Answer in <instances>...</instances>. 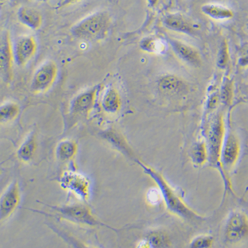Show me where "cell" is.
Segmentation results:
<instances>
[{
  "instance_id": "7402d4cb",
  "label": "cell",
  "mask_w": 248,
  "mask_h": 248,
  "mask_svg": "<svg viewBox=\"0 0 248 248\" xmlns=\"http://www.w3.org/2000/svg\"><path fill=\"white\" fill-rule=\"evenodd\" d=\"M20 108L16 103L8 102L2 105L0 108V121L7 123L15 120L19 114Z\"/></svg>"
},
{
  "instance_id": "ffe728a7",
  "label": "cell",
  "mask_w": 248,
  "mask_h": 248,
  "mask_svg": "<svg viewBox=\"0 0 248 248\" xmlns=\"http://www.w3.org/2000/svg\"><path fill=\"white\" fill-rule=\"evenodd\" d=\"M37 148L36 137L35 133H31L20 146L17 156L20 160L28 163L32 159Z\"/></svg>"
},
{
  "instance_id": "7a4b0ae2",
  "label": "cell",
  "mask_w": 248,
  "mask_h": 248,
  "mask_svg": "<svg viewBox=\"0 0 248 248\" xmlns=\"http://www.w3.org/2000/svg\"><path fill=\"white\" fill-rule=\"evenodd\" d=\"M110 16L106 12H99L88 16L72 28V34L77 38L97 41L105 38L110 27Z\"/></svg>"
},
{
  "instance_id": "f1b7e54d",
  "label": "cell",
  "mask_w": 248,
  "mask_h": 248,
  "mask_svg": "<svg viewBox=\"0 0 248 248\" xmlns=\"http://www.w3.org/2000/svg\"><path fill=\"white\" fill-rule=\"evenodd\" d=\"M232 83L230 80L225 81L222 90V98L227 105L232 103L233 97V88Z\"/></svg>"
},
{
  "instance_id": "1f68e13d",
  "label": "cell",
  "mask_w": 248,
  "mask_h": 248,
  "mask_svg": "<svg viewBox=\"0 0 248 248\" xmlns=\"http://www.w3.org/2000/svg\"><path fill=\"white\" fill-rule=\"evenodd\" d=\"M150 7L155 8L158 5L159 0H147Z\"/></svg>"
},
{
  "instance_id": "484cf974",
  "label": "cell",
  "mask_w": 248,
  "mask_h": 248,
  "mask_svg": "<svg viewBox=\"0 0 248 248\" xmlns=\"http://www.w3.org/2000/svg\"><path fill=\"white\" fill-rule=\"evenodd\" d=\"M146 198L148 202L154 206L159 205L163 201L162 195L158 187L150 188L148 190Z\"/></svg>"
},
{
  "instance_id": "4dcf8cb0",
  "label": "cell",
  "mask_w": 248,
  "mask_h": 248,
  "mask_svg": "<svg viewBox=\"0 0 248 248\" xmlns=\"http://www.w3.org/2000/svg\"><path fill=\"white\" fill-rule=\"evenodd\" d=\"M219 101L218 96L216 94H214L210 97L209 101H208L207 108L208 109L211 110L214 109L218 105Z\"/></svg>"
},
{
  "instance_id": "ba28073f",
  "label": "cell",
  "mask_w": 248,
  "mask_h": 248,
  "mask_svg": "<svg viewBox=\"0 0 248 248\" xmlns=\"http://www.w3.org/2000/svg\"><path fill=\"white\" fill-rule=\"evenodd\" d=\"M15 62L14 51L10 33L4 31L0 41V71L4 82L11 83L13 79V66Z\"/></svg>"
},
{
  "instance_id": "7c38bea8",
  "label": "cell",
  "mask_w": 248,
  "mask_h": 248,
  "mask_svg": "<svg viewBox=\"0 0 248 248\" xmlns=\"http://www.w3.org/2000/svg\"><path fill=\"white\" fill-rule=\"evenodd\" d=\"M164 23L168 29L187 34H194L196 31L193 23L179 13L168 14L164 19Z\"/></svg>"
},
{
  "instance_id": "8fae6325",
  "label": "cell",
  "mask_w": 248,
  "mask_h": 248,
  "mask_svg": "<svg viewBox=\"0 0 248 248\" xmlns=\"http://www.w3.org/2000/svg\"><path fill=\"white\" fill-rule=\"evenodd\" d=\"M37 50L36 40L31 35L17 39L13 46L15 62L19 66H25L34 58Z\"/></svg>"
},
{
  "instance_id": "d6a6232c",
  "label": "cell",
  "mask_w": 248,
  "mask_h": 248,
  "mask_svg": "<svg viewBox=\"0 0 248 248\" xmlns=\"http://www.w3.org/2000/svg\"><path fill=\"white\" fill-rule=\"evenodd\" d=\"M79 0H63L62 1L61 5L62 6H66L68 5V4H73L74 3H76V2L78 1Z\"/></svg>"
},
{
  "instance_id": "9c48e42d",
  "label": "cell",
  "mask_w": 248,
  "mask_h": 248,
  "mask_svg": "<svg viewBox=\"0 0 248 248\" xmlns=\"http://www.w3.org/2000/svg\"><path fill=\"white\" fill-rule=\"evenodd\" d=\"M240 152L241 145L238 137L234 132H226L220 157L222 170L232 169L240 158Z\"/></svg>"
},
{
  "instance_id": "9a60e30c",
  "label": "cell",
  "mask_w": 248,
  "mask_h": 248,
  "mask_svg": "<svg viewBox=\"0 0 248 248\" xmlns=\"http://www.w3.org/2000/svg\"><path fill=\"white\" fill-rule=\"evenodd\" d=\"M159 89L168 94H176L183 92L186 87L185 81L174 75H165L159 79Z\"/></svg>"
},
{
  "instance_id": "30bf717a",
  "label": "cell",
  "mask_w": 248,
  "mask_h": 248,
  "mask_svg": "<svg viewBox=\"0 0 248 248\" xmlns=\"http://www.w3.org/2000/svg\"><path fill=\"white\" fill-rule=\"evenodd\" d=\"M20 202V190L18 183L13 181L6 188L0 200V221L7 220L14 213Z\"/></svg>"
},
{
  "instance_id": "4fadbf2b",
  "label": "cell",
  "mask_w": 248,
  "mask_h": 248,
  "mask_svg": "<svg viewBox=\"0 0 248 248\" xmlns=\"http://www.w3.org/2000/svg\"><path fill=\"white\" fill-rule=\"evenodd\" d=\"M97 91L98 88L95 87L78 95L72 102V111L74 114H84L89 111L94 105Z\"/></svg>"
},
{
  "instance_id": "44dd1931",
  "label": "cell",
  "mask_w": 248,
  "mask_h": 248,
  "mask_svg": "<svg viewBox=\"0 0 248 248\" xmlns=\"http://www.w3.org/2000/svg\"><path fill=\"white\" fill-rule=\"evenodd\" d=\"M141 49L155 54H163L167 49V44L162 39L155 37L144 38L140 43Z\"/></svg>"
},
{
  "instance_id": "6da1fadb",
  "label": "cell",
  "mask_w": 248,
  "mask_h": 248,
  "mask_svg": "<svg viewBox=\"0 0 248 248\" xmlns=\"http://www.w3.org/2000/svg\"><path fill=\"white\" fill-rule=\"evenodd\" d=\"M137 163L143 168L144 172L151 177L153 180L156 183L157 187L160 190L162 195L163 200L165 202L168 209L172 214L186 220L196 221L202 220L200 216L195 213L184 202L178 194L175 191L173 188L170 187L162 175L152 168L148 167L140 161H137Z\"/></svg>"
},
{
  "instance_id": "5b68a950",
  "label": "cell",
  "mask_w": 248,
  "mask_h": 248,
  "mask_svg": "<svg viewBox=\"0 0 248 248\" xmlns=\"http://www.w3.org/2000/svg\"><path fill=\"white\" fill-rule=\"evenodd\" d=\"M51 207L58 212L63 218L74 222L91 226V227L104 226V227L110 228L109 226L97 220L93 214L90 208L83 203H73V204L60 206V207L54 206Z\"/></svg>"
},
{
  "instance_id": "cb8c5ba5",
  "label": "cell",
  "mask_w": 248,
  "mask_h": 248,
  "mask_svg": "<svg viewBox=\"0 0 248 248\" xmlns=\"http://www.w3.org/2000/svg\"><path fill=\"white\" fill-rule=\"evenodd\" d=\"M103 136L104 138L107 140L108 142L111 143V145H114L115 147L118 148L124 154L129 155L130 157L132 156L130 154L131 152H130V148L126 143L125 140L118 133L109 130V131L105 132L103 134Z\"/></svg>"
},
{
  "instance_id": "4316f807",
  "label": "cell",
  "mask_w": 248,
  "mask_h": 248,
  "mask_svg": "<svg viewBox=\"0 0 248 248\" xmlns=\"http://www.w3.org/2000/svg\"><path fill=\"white\" fill-rule=\"evenodd\" d=\"M229 50L227 42L223 41L221 44L219 52L218 64L221 68H225L229 61Z\"/></svg>"
},
{
  "instance_id": "8992f818",
  "label": "cell",
  "mask_w": 248,
  "mask_h": 248,
  "mask_svg": "<svg viewBox=\"0 0 248 248\" xmlns=\"http://www.w3.org/2000/svg\"><path fill=\"white\" fill-rule=\"evenodd\" d=\"M58 72V66L54 61H46L40 66L31 83L32 92L35 94H41L49 90L56 80Z\"/></svg>"
},
{
  "instance_id": "3957f363",
  "label": "cell",
  "mask_w": 248,
  "mask_h": 248,
  "mask_svg": "<svg viewBox=\"0 0 248 248\" xmlns=\"http://www.w3.org/2000/svg\"><path fill=\"white\" fill-rule=\"evenodd\" d=\"M209 159L212 165L221 167V152L226 134L224 121L221 113H217L210 121L205 130Z\"/></svg>"
},
{
  "instance_id": "277c9868",
  "label": "cell",
  "mask_w": 248,
  "mask_h": 248,
  "mask_svg": "<svg viewBox=\"0 0 248 248\" xmlns=\"http://www.w3.org/2000/svg\"><path fill=\"white\" fill-rule=\"evenodd\" d=\"M224 237L229 244H238L248 237V216L241 210L230 212L225 225Z\"/></svg>"
},
{
  "instance_id": "e0dca14e",
  "label": "cell",
  "mask_w": 248,
  "mask_h": 248,
  "mask_svg": "<svg viewBox=\"0 0 248 248\" xmlns=\"http://www.w3.org/2000/svg\"><path fill=\"white\" fill-rule=\"evenodd\" d=\"M18 17L22 23L33 30H38L43 25V16L39 11L34 8L30 7L20 8Z\"/></svg>"
},
{
  "instance_id": "603a6c76",
  "label": "cell",
  "mask_w": 248,
  "mask_h": 248,
  "mask_svg": "<svg viewBox=\"0 0 248 248\" xmlns=\"http://www.w3.org/2000/svg\"><path fill=\"white\" fill-rule=\"evenodd\" d=\"M190 156L194 163L197 165H202L209 159L207 144L205 141H199L195 143L190 152Z\"/></svg>"
},
{
  "instance_id": "ac0fdd59",
  "label": "cell",
  "mask_w": 248,
  "mask_h": 248,
  "mask_svg": "<svg viewBox=\"0 0 248 248\" xmlns=\"http://www.w3.org/2000/svg\"><path fill=\"white\" fill-rule=\"evenodd\" d=\"M78 152V144L74 140L65 139L60 141L56 148V156L60 161H69L74 158Z\"/></svg>"
},
{
  "instance_id": "d4e9b609",
  "label": "cell",
  "mask_w": 248,
  "mask_h": 248,
  "mask_svg": "<svg viewBox=\"0 0 248 248\" xmlns=\"http://www.w3.org/2000/svg\"><path fill=\"white\" fill-rule=\"evenodd\" d=\"M149 242L150 247H168L170 242L168 236L162 232H153L147 240Z\"/></svg>"
},
{
  "instance_id": "f546056e",
  "label": "cell",
  "mask_w": 248,
  "mask_h": 248,
  "mask_svg": "<svg viewBox=\"0 0 248 248\" xmlns=\"http://www.w3.org/2000/svg\"><path fill=\"white\" fill-rule=\"evenodd\" d=\"M238 63L243 67L248 66V43L245 44L241 48Z\"/></svg>"
},
{
  "instance_id": "52a82bcc",
  "label": "cell",
  "mask_w": 248,
  "mask_h": 248,
  "mask_svg": "<svg viewBox=\"0 0 248 248\" xmlns=\"http://www.w3.org/2000/svg\"><path fill=\"white\" fill-rule=\"evenodd\" d=\"M60 183L63 189L69 190L81 201L88 200L90 184L84 175L71 170L64 172L60 179Z\"/></svg>"
},
{
  "instance_id": "83f0119b",
  "label": "cell",
  "mask_w": 248,
  "mask_h": 248,
  "mask_svg": "<svg viewBox=\"0 0 248 248\" xmlns=\"http://www.w3.org/2000/svg\"><path fill=\"white\" fill-rule=\"evenodd\" d=\"M213 242V238L209 235H201L194 239L191 243L192 248H209Z\"/></svg>"
},
{
  "instance_id": "5bb4252c",
  "label": "cell",
  "mask_w": 248,
  "mask_h": 248,
  "mask_svg": "<svg viewBox=\"0 0 248 248\" xmlns=\"http://www.w3.org/2000/svg\"><path fill=\"white\" fill-rule=\"evenodd\" d=\"M170 42L174 52L181 59L190 65L195 66L200 65L201 55L196 48L179 40L172 39H170Z\"/></svg>"
},
{
  "instance_id": "d6986e66",
  "label": "cell",
  "mask_w": 248,
  "mask_h": 248,
  "mask_svg": "<svg viewBox=\"0 0 248 248\" xmlns=\"http://www.w3.org/2000/svg\"><path fill=\"white\" fill-rule=\"evenodd\" d=\"M122 105L120 94L114 88L106 91L102 100V106L106 112L115 114L120 110Z\"/></svg>"
},
{
  "instance_id": "2e32d148",
  "label": "cell",
  "mask_w": 248,
  "mask_h": 248,
  "mask_svg": "<svg viewBox=\"0 0 248 248\" xmlns=\"http://www.w3.org/2000/svg\"><path fill=\"white\" fill-rule=\"evenodd\" d=\"M201 10L203 14L218 21H227L234 16L232 9L220 4H205L202 6Z\"/></svg>"
}]
</instances>
